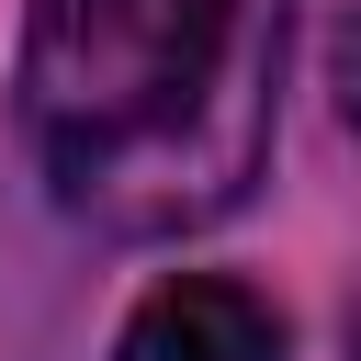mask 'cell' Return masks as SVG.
<instances>
[{
    "label": "cell",
    "mask_w": 361,
    "mask_h": 361,
    "mask_svg": "<svg viewBox=\"0 0 361 361\" xmlns=\"http://www.w3.org/2000/svg\"><path fill=\"white\" fill-rule=\"evenodd\" d=\"M293 0H34L23 147L56 214L102 237H192L271 158Z\"/></svg>",
    "instance_id": "cell-1"
},
{
    "label": "cell",
    "mask_w": 361,
    "mask_h": 361,
    "mask_svg": "<svg viewBox=\"0 0 361 361\" xmlns=\"http://www.w3.org/2000/svg\"><path fill=\"white\" fill-rule=\"evenodd\" d=\"M113 361H293V350H282V316H271L248 282L180 271V282H158V293L124 316V350H113Z\"/></svg>",
    "instance_id": "cell-2"
},
{
    "label": "cell",
    "mask_w": 361,
    "mask_h": 361,
    "mask_svg": "<svg viewBox=\"0 0 361 361\" xmlns=\"http://www.w3.org/2000/svg\"><path fill=\"white\" fill-rule=\"evenodd\" d=\"M327 90H338V113L361 124V11H350V23L327 34Z\"/></svg>",
    "instance_id": "cell-3"
},
{
    "label": "cell",
    "mask_w": 361,
    "mask_h": 361,
    "mask_svg": "<svg viewBox=\"0 0 361 361\" xmlns=\"http://www.w3.org/2000/svg\"><path fill=\"white\" fill-rule=\"evenodd\" d=\"M350 350H361V316H350Z\"/></svg>",
    "instance_id": "cell-4"
}]
</instances>
